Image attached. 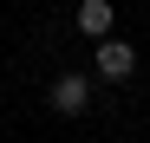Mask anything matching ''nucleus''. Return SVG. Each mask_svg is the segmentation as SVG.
<instances>
[{"mask_svg":"<svg viewBox=\"0 0 150 143\" xmlns=\"http://www.w3.org/2000/svg\"><path fill=\"white\" fill-rule=\"evenodd\" d=\"M46 104H52L59 117H85V104H91V78H85V72H59V78L46 85Z\"/></svg>","mask_w":150,"mask_h":143,"instance_id":"f257e3e1","label":"nucleus"},{"mask_svg":"<svg viewBox=\"0 0 150 143\" xmlns=\"http://www.w3.org/2000/svg\"><path fill=\"white\" fill-rule=\"evenodd\" d=\"M91 65H98V78H111V85H124V78L137 72V46L111 33V39H98V59H91Z\"/></svg>","mask_w":150,"mask_h":143,"instance_id":"f03ea898","label":"nucleus"},{"mask_svg":"<svg viewBox=\"0 0 150 143\" xmlns=\"http://www.w3.org/2000/svg\"><path fill=\"white\" fill-rule=\"evenodd\" d=\"M79 33H91V39H111V26H117V7L111 0H79Z\"/></svg>","mask_w":150,"mask_h":143,"instance_id":"7ed1b4c3","label":"nucleus"}]
</instances>
